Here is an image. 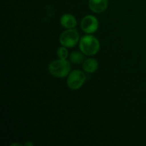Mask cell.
Wrapping results in <instances>:
<instances>
[{
    "mask_svg": "<svg viewBox=\"0 0 146 146\" xmlns=\"http://www.w3.org/2000/svg\"><path fill=\"white\" fill-rule=\"evenodd\" d=\"M79 47L84 54L94 56L99 51L100 44L98 40L94 36L86 35L80 40Z\"/></svg>",
    "mask_w": 146,
    "mask_h": 146,
    "instance_id": "cell-1",
    "label": "cell"
},
{
    "mask_svg": "<svg viewBox=\"0 0 146 146\" xmlns=\"http://www.w3.org/2000/svg\"><path fill=\"white\" fill-rule=\"evenodd\" d=\"M50 74L57 78H64L68 75L71 70L70 63L66 59H58L54 61L48 66Z\"/></svg>",
    "mask_w": 146,
    "mask_h": 146,
    "instance_id": "cell-2",
    "label": "cell"
},
{
    "mask_svg": "<svg viewBox=\"0 0 146 146\" xmlns=\"http://www.w3.org/2000/svg\"><path fill=\"white\" fill-rule=\"evenodd\" d=\"M79 40V35L75 29H68L61 34L59 38L60 43L66 48H71L76 45Z\"/></svg>",
    "mask_w": 146,
    "mask_h": 146,
    "instance_id": "cell-3",
    "label": "cell"
},
{
    "mask_svg": "<svg viewBox=\"0 0 146 146\" xmlns=\"http://www.w3.org/2000/svg\"><path fill=\"white\" fill-rule=\"evenodd\" d=\"M86 81V76L80 70H74L68 75L67 79L68 86L72 90H77L81 88Z\"/></svg>",
    "mask_w": 146,
    "mask_h": 146,
    "instance_id": "cell-4",
    "label": "cell"
},
{
    "mask_svg": "<svg viewBox=\"0 0 146 146\" xmlns=\"http://www.w3.org/2000/svg\"><path fill=\"white\" fill-rule=\"evenodd\" d=\"M81 27L84 32L87 34H93L98 29V21L94 16H86L81 21Z\"/></svg>",
    "mask_w": 146,
    "mask_h": 146,
    "instance_id": "cell-5",
    "label": "cell"
},
{
    "mask_svg": "<svg viewBox=\"0 0 146 146\" xmlns=\"http://www.w3.org/2000/svg\"><path fill=\"white\" fill-rule=\"evenodd\" d=\"M108 5V0H88L90 9L95 13L104 12Z\"/></svg>",
    "mask_w": 146,
    "mask_h": 146,
    "instance_id": "cell-6",
    "label": "cell"
},
{
    "mask_svg": "<svg viewBox=\"0 0 146 146\" xmlns=\"http://www.w3.org/2000/svg\"><path fill=\"white\" fill-rule=\"evenodd\" d=\"M61 24L66 29H74L76 26L77 21L75 17L71 14H66L61 17Z\"/></svg>",
    "mask_w": 146,
    "mask_h": 146,
    "instance_id": "cell-7",
    "label": "cell"
},
{
    "mask_svg": "<svg viewBox=\"0 0 146 146\" xmlns=\"http://www.w3.org/2000/svg\"><path fill=\"white\" fill-rule=\"evenodd\" d=\"M98 67V63L94 58H88L84 61L83 68L87 73H94Z\"/></svg>",
    "mask_w": 146,
    "mask_h": 146,
    "instance_id": "cell-8",
    "label": "cell"
},
{
    "mask_svg": "<svg viewBox=\"0 0 146 146\" xmlns=\"http://www.w3.org/2000/svg\"><path fill=\"white\" fill-rule=\"evenodd\" d=\"M70 60L71 62L76 64H80L84 61V56L81 53L78 52V51H74L71 53L70 55Z\"/></svg>",
    "mask_w": 146,
    "mask_h": 146,
    "instance_id": "cell-9",
    "label": "cell"
},
{
    "mask_svg": "<svg viewBox=\"0 0 146 146\" xmlns=\"http://www.w3.org/2000/svg\"><path fill=\"white\" fill-rule=\"evenodd\" d=\"M57 54H58V56L59 57V58L61 59H66V58L68 57V50H67L66 47L64 46L60 47L59 48L57 51Z\"/></svg>",
    "mask_w": 146,
    "mask_h": 146,
    "instance_id": "cell-10",
    "label": "cell"
},
{
    "mask_svg": "<svg viewBox=\"0 0 146 146\" xmlns=\"http://www.w3.org/2000/svg\"><path fill=\"white\" fill-rule=\"evenodd\" d=\"M25 145H31V146H32L33 144L31 143H27L25 144Z\"/></svg>",
    "mask_w": 146,
    "mask_h": 146,
    "instance_id": "cell-11",
    "label": "cell"
}]
</instances>
